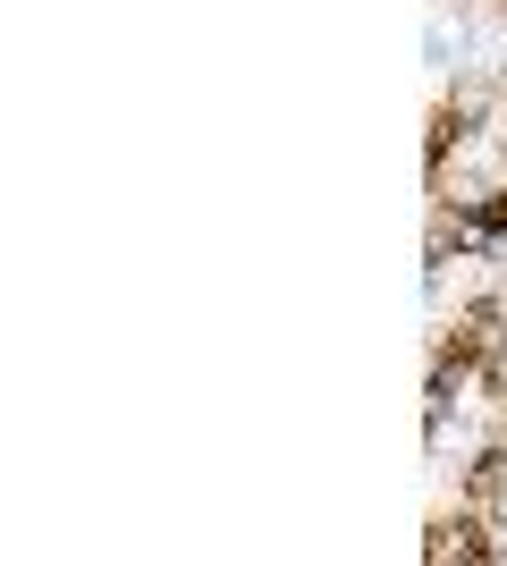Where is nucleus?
Here are the masks:
<instances>
[{"mask_svg": "<svg viewBox=\"0 0 507 566\" xmlns=\"http://www.w3.org/2000/svg\"><path fill=\"white\" fill-rule=\"evenodd\" d=\"M457 60H465V25L448 34V18H432V25H423V69H432V76H448Z\"/></svg>", "mask_w": 507, "mask_h": 566, "instance_id": "obj_1", "label": "nucleus"}, {"mask_svg": "<svg viewBox=\"0 0 507 566\" xmlns=\"http://www.w3.org/2000/svg\"><path fill=\"white\" fill-rule=\"evenodd\" d=\"M457 9H483V0H457Z\"/></svg>", "mask_w": 507, "mask_h": 566, "instance_id": "obj_2", "label": "nucleus"}, {"mask_svg": "<svg viewBox=\"0 0 507 566\" xmlns=\"http://www.w3.org/2000/svg\"><path fill=\"white\" fill-rule=\"evenodd\" d=\"M499 18H507V0H499Z\"/></svg>", "mask_w": 507, "mask_h": 566, "instance_id": "obj_3", "label": "nucleus"}]
</instances>
